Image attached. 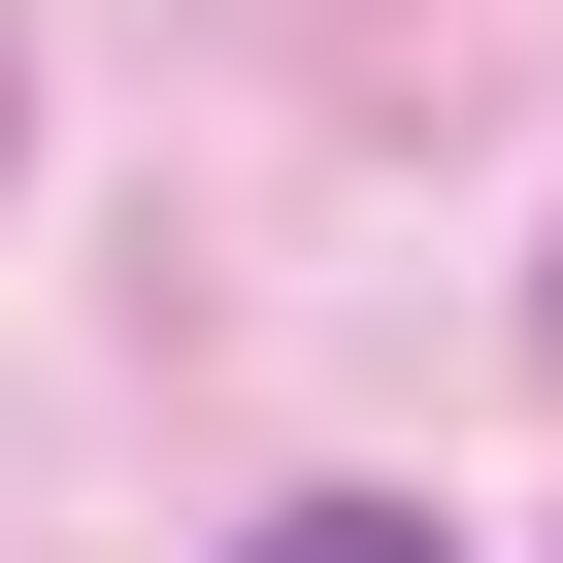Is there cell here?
I'll return each instance as SVG.
<instances>
[{"label":"cell","mask_w":563,"mask_h":563,"mask_svg":"<svg viewBox=\"0 0 563 563\" xmlns=\"http://www.w3.org/2000/svg\"><path fill=\"white\" fill-rule=\"evenodd\" d=\"M265 563H464L431 497H265Z\"/></svg>","instance_id":"1"}]
</instances>
